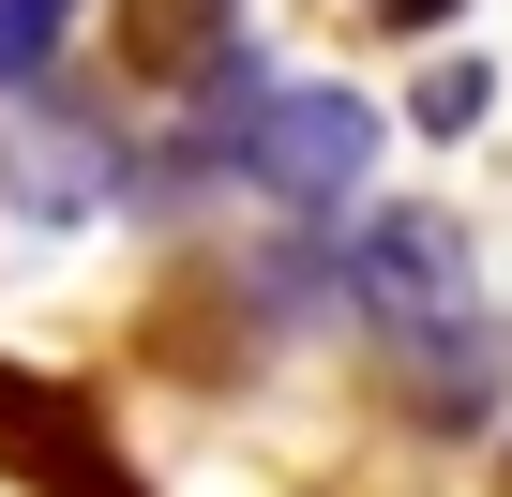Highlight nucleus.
<instances>
[{
	"label": "nucleus",
	"instance_id": "obj_1",
	"mask_svg": "<svg viewBox=\"0 0 512 497\" xmlns=\"http://www.w3.org/2000/svg\"><path fill=\"white\" fill-rule=\"evenodd\" d=\"M362 166H377V106H362V91H272L256 136L226 151V181H256V196L302 211V226H332Z\"/></svg>",
	"mask_w": 512,
	"mask_h": 497
},
{
	"label": "nucleus",
	"instance_id": "obj_2",
	"mask_svg": "<svg viewBox=\"0 0 512 497\" xmlns=\"http://www.w3.org/2000/svg\"><path fill=\"white\" fill-rule=\"evenodd\" d=\"M332 287H347V317H377V332L407 347V332L467 317V241H452L437 211H362L347 257H332Z\"/></svg>",
	"mask_w": 512,
	"mask_h": 497
},
{
	"label": "nucleus",
	"instance_id": "obj_3",
	"mask_svg": "<svg viewBox=\"0 0 512 497\" xmlns=\"http://www.w3.org/2000/svg\"><path fill=\"white\" fill-rule=\"evenodd\" d=\"M121 181H136L121 136L76 121V106H16V136H0V196H16L31 226H76V211H106Z\"/></svg>",
	"mask_w": 512,
	"mask_h": 497
},
{
	"label": "nucleus",
	"instance_id": "obj_4",
	"mask_svg": "<svg viewBox=\"0 0 512 497\" xmlns=\"http://www.w3.org/2000/svg\"><path fill=\"white\" fill-rule=\"evenodd\" d=\"M241 61V0H121V76L136 91H211Z\"/></svg>",
	"mask_w": 512,
	"mask_h": 497
},
{
	"label": "nucleus",
	"instance_id": "obj_5",
	"mask_svg": "<svg viewBox=\"0 0 512 497\" xmlns=\"http://www.w3.org/2000/svg\"><path fill=\"white\" fill-rule=\"evenodd\" d=\"M0 437H31V467H46L61 497H136V482H121V467H91V437H76L46 392H16V377H0Z\"/></svg>",
	"mask_w": 512,
	"mask_h": 497
},
{
	"label": "nucleus",
	"instance_id": "obj_6",
	"mask_svg": "<svg viewBox=\"0 0 512 497\" xmlns=\"http://www.w3.org/2000/svg\"><path fill=\"white\" fill-rule=\"evenodd\" d=\"M61 31H76V0H0V106H31V91H46Z\"/></svg>",
	"mask_w": 512,
	"mask_h": 497
},
{
	"label": "nucleus",
	"instance_id": "obj_7",
	"mask_svg": "<svg viewBox=\"0 0 512 497\" xmlns=\"http://www.w3.org/2000/svg\"><path fill=\"white\" fill-rule=\"evenodd\" d=\"M482 106H497V76H482V61H437V76L407 91V121H422V136H482Z\"/></svg>",
	"mask_w": 512,
	"mask_h": 497
},
{
	"label": "nucleus",
	"instance_id": "obj_8",
	"mask_svg": "<svg viewBox=\"0 0 512 497\" xmlns=\"http://www.w3.org/2000/svg\"><path fill=\"white\" fill-rule=\"evenodd\" d=\"M392 16H407V31H422V16H452V0H392Z\"/></svg>",
	"mask_w": 512,
	"mask_h": 497
}]
</instances>
